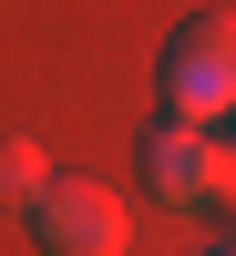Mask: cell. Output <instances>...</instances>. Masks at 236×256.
Masks as SVG:
<instances>
[{
  "instance_id": "6da1fadb",
  "label": "cell",
  "mask_w": 236,
  "mask_h": 256,
  "mask_svg": "<svg viewBox=\"0 0 236 256\" xmlns=\"http://www.w3.org/2000/svg\"><path fill=\"white\" fill-rule=\"evenodd\" d=\"M154 82H164V113H185V123L236 113V10H195V20H175Z\"/></svg>"
},
{
  "instance_id": "7a4b0ae2",
  "label": "cell",
  "mask_w": 236,
  "mask_h": 256,
  "mask_svg": "<svg viewBox=\"0 0 236 256\" xmlns=\"http://www.w3.org/2000/svg\"><path fill=\"white\" fill-rule=\"evenodd\" d=\"M21 216H31L41 256H123V195L93 174H52Z\"/></svg>"
},
{
  "instance_id": "3957f363",
  "label": "cell",
  "mask_w": 236,
  "mask_h": 256,
  "mask_svg": "<svg viewBox=\"0 0 236 256\" xmlns=\"http://www.w3.org/2000/svg\"><path fill=\"white\" fill-rule=\"evenodd\" d=\"M144 184H154L164 205H195V195H205V123L164 113L154 134H144Z\"/></svg>"
},
{
  "instance_id": "277c9868",
  "label": "cell",
  "mask_w": 236,
  "mask_h": 256,
  "mask_svg": "<svg viewBox=\"0 0 236 256\" xmlns=\"http://www.w3.org/2000/svg\"><path fill=\"white\" fill-rule=\"evenodd\" d=\"M41 184H52V154H41L31 134H0V216H21Z\"/></svg>"
},
{
  "instance_id": "5b68a950",
  "label": "cell",
  "mask_w": 236,
  "mask_h": 256,
  "mask_svg": "<svg viewBox=\"0 0 236 256\" xmlns=\"http://www.w3.org/2000/svg\"><path fill=\"white\" fill-rule=\"evenodd\" d=\"M195 205H226V216H236V134L205 144V195H195Z\"/></svg>"
},
{
  "instance_id": "8992f818",
  "label": "cell",
  "mask_w": 236,
  "mask_h": 256,
  "mask_svg": "<svg viewBox=\"0 0 236 256\" xmlns=\"http://www.w3.org/2000/svg\"><path fill=\"white\" fill-rule=\"evenodd\" d=\"M216 256H226V246H216Z\"/></svg>"
},
{
  "instance_id": "52a82bcc",
  "label": "cell",
  "mask_w": 236,
  "mask_h": 256,
  "mask_svg": "<svg viewBox=\"0 0 236 256\" xmlns=\"http://www.w3.org/2000/svg\"><path fill=\"white\" fill-rule=\"evenodd\" d=\"M226 256H236V246H226Z\"/></svg>"
}]
</instances>
